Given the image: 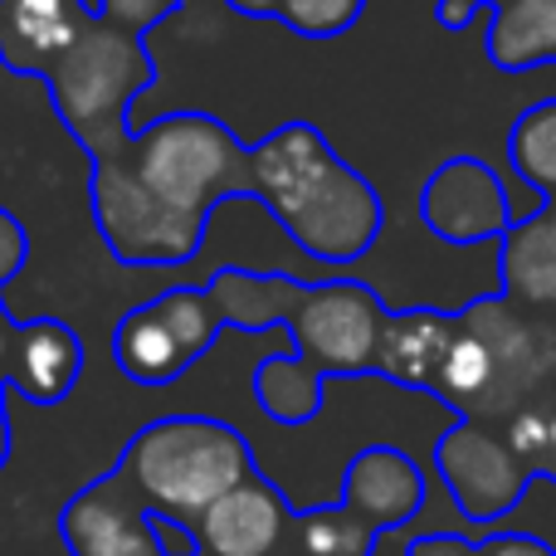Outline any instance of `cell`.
<instances>
[{"label":"cell","instance_id":"cell-13","mask_svg":"<svg viewBox=\"0 0 556 556\" xmlns=\"http://www.w3.org/2000/svg\"><path fill=\"white\" fill-rule=\"evenodd\" d=\"M84 0H0V68L39 78V68L64 49Z\"/></svg>","mask_w":556,"mask_h":556},{"label":"cell","instance_id":"cell-23","mask_svg":"<svg viewBox=\"0 0 556 556\" xmlns=\"http://www.w3.org/2000/svg\"><path fill=\"white\" fill-rule=\"evenodd\" d=\"M15 342H20V323L5 313V303H0V376H5V362H10V352H15Z\"/></svg>","mask_w":556,"mask_h":556},{"label":"cell","instance_id":"cell-2","mask_svg":"<svg viewBox=\"0 0 556 556\" xmlns=\"http://www.w3.org/2000/svg\"><path fill=\"white\" fill-rule=\"evenodd\" d=\"M211 298L225 327L264 332L288 327L293 352L254 366V401L274 425H307L323 410L327 376L381 371V342L391 307L362 278H317L298 283L288 274L220 269L211 274Z\"/></svg>","mask_w":556,"mask_h":556},{"label":"cell","instance_id":"cell-5","mask_svg":"<svg viewBox=\"0 0 556 556\" xmlns=\"http://www.w3.org/2000/svg\"><path fill=\"white\" fill-rule=\"evenodd\" d=\"M220 307L211 288H166L152 303L123 313L113 327V362L132 386H172L220 337Z\"/></svg>","mask_w":556,"mask_h":556},{"label":"cell","instance_id":"cell-15","mask_svg":"<svg viewBox=\"0 0 556 556\" xmlns=\"http://www.w3.org/2000/svg\"><path fill=\"white\" fill-rule=\"evenodd\" d=\"M503 298L508 303H528V307H556V240L547 211H532L528 220H518L503 235Z\"/></svg>","mask_w":556,"mask_h":556},{"label":"cell","instance_id":"cell-20","mask_svg":"<svg viewBox=\"0 0 556 556\" xmlns=\"http://www.w3.org/2000/svg\"><path fill=\"white\" fill-rule=\"evenodd\" d=\"M479 556H556V547H547L532 532H498V538L479 542Z\"/></svg>","mask_w":556,"mask_h":556},{"label":"cell","instance_id":"cell-16","mask_svg":"<svg viewBox=\"0 0 556 556\" xmlns=\"http://www.w3.org/2000/svg\"><path fill=\"white\" fill-rule=\"evenodd\" d=\"M381 532L362 522L346 503H327V508H307L293 518V538L288 556H371Z\"/></svg>","mask_w":556,"mask_h":556},{"label":"cell","instance_id":"cell-4","mask_svg":"<svg viewBox=\"0 0 556 556\" xmlns=\"http://www.w3.org/2000/svg\"><path fill=\"white\" fill-rule=\"evenodd\" d=\"M117 473L132 483L147 513L195 528L225 493H235L260 469L250 440L235 425L211 415H162L123 444Z\"/></svg>","mask_w":556,"mask_h":556},{"label":"cell","instance_id":"cell-10","mask_svg":"<svg viewBox=\"0 0 556 556\" xmlns=\"http://www.w3.org/2000/svg\"><path fill=\"white\" fill-rule=\"evenodd\" d=\"M342 503L376 532H395L425 508V473L395 444H366L342 479Z\"/></svg>","mask_w":556,"mask_h":556},{"label":"cell","instance_id":"cell-1","mask_svg":"<svg viewBox=\"0 0 556 556\" xmlns=\"http://www.w3.org/2000/svg\"><path fill=\"white\" fill-rule=\"evenodd\" d=\"M93 166V225L117 264L172 269L201 254L220 201H260L317 264H356L386 225L362 172L327 147L313 123H283L244 147L215 113H166L132 127Z\"/></svg>","mask_w":556,"mask_h":556},{"label":"cell","instance_id":"cell-9","mask_svg":"<svg viewBox=\"0 0 556 556\" xmlns=\"http://www.w3.org/2000/svg\"><path fill=\"white\" fill-rule=\"evenodd\" d=\"M293 518L298 513L288 508L278 483L254 473L195 522V538L205 556H288Z\"/></svg>","mask_w":556,"mask_h":556},{"label":"cell","instance_id":"cell-21","mask_svg":"<svg viewBox=\"0 0 556 556\" xmlns=\"http://www.w3.org/2000/svg\"><path fill=\"white\" fill-rule=\"evenodd\" d=\"M405 556H479V542L454 538V532H430V538H415Z\"/></svg>","mask_w":556,"mask_h":556},{"label":"cell","instance_id":"cell-12","mask_svg":"<svg viewBox=\"0 0 556 556\" xmlns=\"http://www.w3.org/2000/svg\"><path fill=\"white\" fill-rule=\"evenodd\" d=\"M454 332H459V313H440V307L391 313L381 342V376L405 391H434V376H440Z\"/></svg>","mask_w":556,"mask_h":556},{"label":"cell","instance_id":"cell-22","mask_svg":"<svg viewBox=\"0 0 556 556\" xmlns=\"http://www.w3.org/2000/svg\"><path fill=\"white\" fill-rule=\"evenodd\" d=\"M498 5H508V0H440V5H434V20H440L444 29H464L479 10H489L493 15Z\"/></svg>","mask_w":556,"mask_h":556},{"label":"cell","instance_id":"cell-19","mask_svg":"<svg viewBox=\"0 0 556 556\" xmlns=\"http://www.w3.org/2000/svg\"><path fill=\"white\" fill-rule=\"evenodd\" d=\"M29 264V235L10 211H0V288Z\"/></svg>","mask_w":556,"mask_h":556},{"label":"cell","instance_id":"cell-3","mask_svg":"<svg viewBox=\"0 0 556 556\" xmlns=\"http://www.w3.org/2000/svg\"><path fill=\"white\" fill-rule=\"evenodd\" d=\"M181 0H98L78 5L64 49L39 68L59 123L88 156L113 152L132 132V103L156 84L147 29L176 15Z\"/></svg>","mask_w":556,"mask_h":556},{"label":"cell","instance_id":"cell-8","mask_svg":"<svg viewBox=\"0 0 556 556\" xmlns=\"http://www.w3.org/2000/svg\"><path fill=\"white\" fill-rule=\"evenodd\" d=\"M59 542L74 556H162L156 518L117 469L84 483L59 508Z\"/></svg>","mask_w":556,"mask_h":556},{"label":"cell","instance_id":"cell-25","mask_svg":"<svg viewBox=\"0 0 556 556\" xmlns=\"http://www.w3.org/2000/svg\"><path fill=\"white\" fill-rule=\"evenodd\" d=\"M5 376H0V469L10 464V415H5Z\"/></svg>","mask_w":556,"mask_h":556},{"label":"cell","instance_id":"cell-11","mask_svg":"<svg viewBox=\"0 0 556 556\" xmlns=\"http://www.w3.org/2000/svg\"><path fill=\"white\" fill-rule=\"evenodd\" d=\"M84 376V337L64 317H29L20 323V342L5 362V386L29 405H59L74 395Z\"/></svg>","mask_w":556,"mask_h":556},{"label":"cell","instance_id":"cell-17","mask_svg":"<svg viewBox=\"0 0 556 556\" xmlns=\"http://www.w3.org/2000/svg\"><path fill=\"white\" fill-rule=\"evenodd\" d=\"M508 162L542 201H556V98L528 108L508 132Z\"/></svg>","mask_w":556,"mask_h":556},{"label":"cell","instance_id":"cell-18","mask_svg":"<svg viewBox=\"0 0 556 556\" xmlns=\"http://www.w3.org/2000/svg\"><path fill=\"white\" fill-rule=\"evenodd\" d=\"M366 0H278V25L303 39H337L362 20Z\"/></svg>","mask_w":556,"mask_h":556},{"label":"cell","instance_id":"cell-7","mask_svg":"<svg viewBox=\"0 0 556 556\" xmlns=\"http://www.w3.org/2000/svg\"><path fill=\"white\" fill-rule=\"evenodd\" d=\"M420 215L425 230L444 244H489L513 230V201L503 191L498 172L479 156H450L425 176L420 191Z\"/></svg>","mask_w":556,"mask_h":556},{"label":"cell","instance_id":"cell-14","mask_svg":"<svg viewBox=\"0 0 556 556\" xmlns=\"http://www.w3.org/2000/svg\"><path fill=\"white\" fill-rule=\"evenodd\" d=\"M483 54L503 74H528L556 59V0H508L489 15Z\"/></svg>","mask_w":556,"mask_h":556},{"label":"cell","instance_id":"cell-24","mask_svg":"<svg viewBox=\"0 0 556 556\" xmlns=\"http://www.w3.org/2000/svg\"><path fill=\"white\" fill-rule=\"evenodd\" d=\"M225 5L250 15V20H278V0H225Z\"/></svg>","mask_w":556,"mask_h":556},{"label":"cell","instance_id":"cell-6","mask_svg":"<svg viewBox=\"0 0 556 556\" xmlns=\"http://www.w3.org/2000/svg\"><path fill=\"white\" fill-rule=\"evenodd\" d=\"M434 469H440L454 508L479 528L508 518L522 503L528 483L538 479V469L513 450L508 434H493L483 420H454L434 444Z\"/></svg>","mask_w":556,"mask_h":556},{"label":"cell","instance_id":"cell-26","mask_svg":"<svg viewBox=\"0 0 556 556\" xmlns=\"http://www.w3.org/2000/svg\"><path fill=\"white\" fill-rule=\"evenodd\" d=\"M542 211H547V225H552V240H556V201H542Z\"/></svg>","mask_w":556,"mask_h":556}]
</instances>
